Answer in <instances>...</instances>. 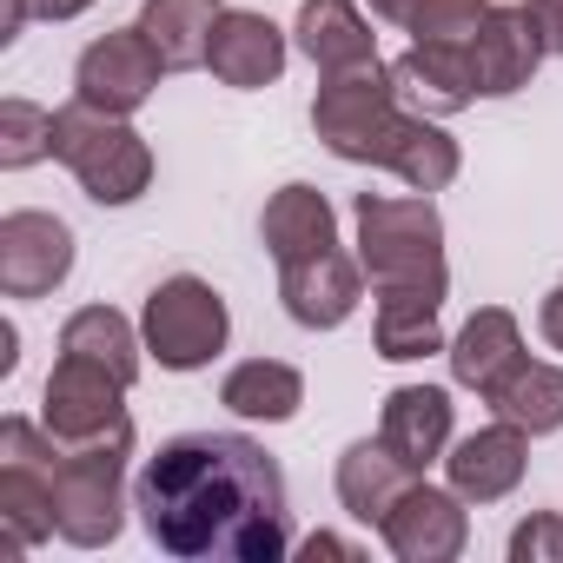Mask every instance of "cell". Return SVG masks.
Instances as JSON below:
<instances>
[{
	"label": "cell",
	"instance_id": "obj_5",
	"mask_svg": "<svg viewBox=\"0 0 563 563\" xmlns=\"http://www.w3.org/2000/svg\"><path fill=\"white\" fill-rule=\"evenodd\" d=\"M140 339L146 358H159V372H206L232 339V312L199 272H173L140 306Z\"/></svg>",
	"mask_w": 563,
	"mask_h": 563
},
{
	"label": "cell",
	"instance_id": "obj_26",
	"mask_svg": "<svg viewBox=\"0 0 563 563\" xmlns=\"http://www.w3.org/2000/svg\"><path fill=\"white\" fill-rule=\"evenodd\" d=\"M497 418H510L517 431H530V438H550V431H563V365H543V358H517L510 365V378L484 398Z\"/></svg>",
	"mask_w": 563,
	"mask_h": 563
},
{
	"label": "cell",
	"instance_id": "obj_25",
	"mask_svg": "<svg viewBox=\"0 0 563 563\" xmlns=\"http://www.w3.org/2000/svg\"><path fill=\"white\" fill-rule=\"evenodd\" d=\"M219 14H225V0H140V21L133 27L159 47L166 74H192V67H206Z\"/></svg>",
	"mask_w": 563,
	"mask_h": 563
},
{
	"label": "cell",
	"instance_id": "obj_37",
	"mask_svg": "<svg viewBox=\"0 0 563 563\" xmlns=\"http://www.w3.org/2000/svg\"><path fill=\"white\" fill-rule=\"evenodd\" d=\"M14 365H21V332L0 325V372H14Z\"/></svg>",
	"mask_w": 563,
	"mask_h": 563
},
{
	"label": "cell",
	"instance_id": "obj_35",
	"mask_svg": "<svg viewBox=\"0 0 563 563\" xmlns=\"http://www.w3.org/2000/svg\"><path fill=\"white\" fill-rule=\"evenodd\" d=\"M27 8H34V21H80L93 0H27Z\"/></svg>",
	"mask_w": 563,
	"mask_h": 563
},
{
	"label": "cell",
	"instance_id": "obj_29",
	"mask_svg": "<svg viewBox=\"0 0 563 563\" xmlns=\"http://www.w3.org/2000/svg\"><path fill=\"white\" fill-rule=\"evenodd\" d=\"M490 21V0H424L411 14V41H451V47H471V34Z\"/></svg>",
	"mask_w": 563,
	"mask_h": 563
},
{
	"label": "cell",
	"instance_id": "obj_12",
	"mask_svg": "<svg viewBox=\"0 0 563 563\" xmlns=\"http://www.w3.org/2000/svg\"><path fill=\"white\" fill-rule=\"evenodd\" d=\"M358 299H365V265L345 258L339 245L278 265V306L299 332H339L358 312Z\"/></svg>",
	"mask_w": 563,
	"mask_h": 563
},
{
	"label": "cell",
	"instance_id": "obj_9",
	"mask_svg": "<svg viewBox=\"0 0 563 563\" xmlns=\"http://www.w3.org/2000/svg\"><path fill=\"white\" fill-rule=\"evenodd\" d=\"M159 80H166V60L140 27H113V34L87 41L80 60H74V100H87L100 113H120V120H133L159 93Z\"/></svg>",
	"mask_w": 563,
	"mask_h": 563
},
{
	"label": "cell",
	"instance_id": "obj_15",
	"mask_svg": "<svg viewBox=\"0 0 563 563\" xmlns=\"http://www.w3.org/2000/svg\"><path fill=\"white\" fill-rule=\"evenodd\" d=\"M543 67V34L530 21V8H490V21L471 34V74H477V100H510L537 80Z\"/></svg>",
	"mask_w": 563,
	"mask_h": 563
},
{
	"label": "cell",
	"instance_id": "obj_6",
	"mask_svg": "<svg viewBox=\"0 0 563 563\" xmlns=\"http://www.w3.org/2000/svg\"><path fill=\"white\" fill-rule=\"evenodd\" d=\"M126 457L133 444H60V471H54V523L60 543L74 550H107L126 530Z\"/></svg>",
	"mask_w": 563,
	"mask_h": 563
},
{
	"label": "cell",
	"instance_id": "obj_30",
	"mask_svg": "<svg viewBox=\"0 0 563 563\" xmlns=\"http://www.w3.org/2000/svg\"><path fill=\"white\" fill-rule=\"evenodd\" d=\"M510 563H563V510H530L510 530Z\"/></svg>",
	"mask_w": 563,
	"mask_h": 563
},
{
	"label": "cell",
	"instance_id": "obj_7",
	"mask_svg": "<svg viewBox=\"0 0 563 563\" xmlns=\"http://www.w3.org/2000/svg\"><path fill=\"white\" fill-rule=\"evenodd\" d=\"M54 471H60V438L34 418H0V530L8 556L60 537L54 523Z\"/></svg>",
	"mask_w": 563,
	"mask_h": 563
},
{
	"label": "cell",
	"instance_id": "obj_18",
	"mask_svg": "<svg viewBox=\"0 0 563 563\" xmlns=\"http://www.w3.org/2000/svg\"><path fill=\"white\" fill-rule=\"evenodd\" d=\"M444 358H451V378H457L464 391L490 398V391L510 378V365L523 358V325H517V312L477 306V312L457 325V339L444 345Z\"/></svg>",
	"mask_w": 563,
	"mask_h": 563
},
{
	"label": "cell",
	"instance_id": "obj_33",
	"mask_svg": "<svg viewBox=\"0 0 563 563\" xmlns=\"http://www.w3.org/2000/svg\"><path fill=\"white\" fill-rule=\"evenodd\" d=\"M27 21H34V8H27V0H0V47H14Z\"/></svg>",
	"mask_w": 563,
	"mask_h": 563
},
{
	"label": "cell",
	"instance_id": "obj_23",
	"mask_svg": "<svg viewBox=\"0 0 563 563\" xmlns=\"http://www.w3.org/2000/svg\"><path fill=\"white\" fill-rule=\"evenodd\" d=\"M372 299H378V312H372V345H378V358L411 365V358H431V352H444V345H451V339H444V325H438L444 292L391 286V292H372Z\"/></svg>",
	"mask_w": 563,
	"mask_h": 563
},
{
	"label": "cell",
	"instance_id": "obj_3",
	"mask_svg": "<svg viewBox=\"0 0 563 563\" xmlns=\"http://www.w3.org/2000/svg\"><path fill=\"white\" fill-rule=\"evenodd\" d=\"M54 159L80 179L93 206H133L153 186V146L133 120L100 113L87 100H67L54 113Z\"/></svg>",
	"mask_w": 563,
	"mask_h": 563
},
{
	"label": "cell",
	"instance_id": "obj_22",
	"mask_svg": "<svg viewBox=\"0 0 563 563\" xmlns=\"http://www.w3.org/2000/svg\"><path fill=\"white\" fill-rule=\"evenodd\" d=\"M378 173L405 179V192H444V186L464 173V153H457V140H451L438 120H424V113L405 107V120L391 126V140H385V153H378Z\"/></svg>",
	"mask_w": 563,
	"mask_h": 563
},
{
	"label": "cell",
	"instance_id": "obj_16",
	"mask_svg": "<svg viewBox=\"0 0 563 563\" xmlns=\"http://www.w3.org/2000/svg\"><path fill=\"white\" fill-rule=\"evenodd\" d=\"M391 80H398V100L424 120H451L477 100V74H471V47H451V41H411L398 60H391Z\"/></svg>",
	"mask_w": 563,
	"mask_h": 563
},
{
	"label": "cell",
	"instance_id": "obj_4",
	"mask_svg": "<svg viewBox=\"0 0 563 563\" xmlns=\"http://www.w3.org/2000/svg\"><path fill=\"white\" fill-rule=\"evenodd\" d=\"M405 120V100H398V80L385 60L372 67H345V74H319V93H312V133L332 159L345 166H378L391 126Z\"/></svg>",
	"mask_w": 563,
	"mask_h": 563
},
{
	"label": "cell",
	"instance_id": "obj_32",
	"mask_svg": "<svg viewBox=\"0 0 563 563\" xmlns=\"http://www.w3.org/2000/svg\"><path fill=\"white\" fill-rule=\"evenodd\" d=\"M537 332H543V345L550 352H563V278L543 292V306H537Z\"/></svg>",
	"mask_w": 563,
	"mask_h": 563
},
{
	"label": "cell",
	"instance_id": "obj_34",
	"mask_svg": "<svg viewBox=\"0 0 563 563\" xmlns=\"http://www.w3.org/2000/svg\"><path fill=\"white\" fill-rule=\"evenodd\" d=\"M299 556H358V543H345V537H332V530H312V537L299 543Z\"/></svg>",
	"mask_w": 563,
	"mask_h": 563
},
{
	"label": "cell",
	"instance_id": "obj_10",
	"mask_svg": "<svg viewBox=\"0 0 563 563\" xmlns=\"http://www.w3.org/2000/svg\"><path fill=\"white\" fill-rule=\"evenodd\" d=\"M378 537H385V550L398 563H457L464 543H471V510H464V497L451 484L438 490V484L411 477L405 497L378 517Z\"/></svg>",
	"mask_w": 563,
	"mask_h": 563
},
{
	"label": "cell",
	"instance_id": "obj_19",
	"mask_svg": "<svg viewBox=\"0 0 563 563\" xmlns=\"http://www.w3.org/2000/svg\"><path fill=\"white\" fill-rule=\"evenodd\" d=\"M299 54L319 74H345V67H372L378 60V34L358 14V0H306L299 21H292Z\"/></svg>",
	"mask_w": 563,
	"mask_h": 563
},
{
	"label": "cell",
	"instance_id": "obj_28",
	"mask_svg": "<svg viewBox=\"0 0 563 563\" xmlns=\"http://www.w3.org/2000/svg\"><path fill=\"white\" fill-rule=\"evenodd\" d=\"M41 159H54V113L34 100H0V166L27 173Z\"/></svg>",
	"mask_w": 563,
	"mask_h": 563
},
{
	"label": "cell",
	"instance_id": "obj_21",
	"mask_svg": "<svg viewBox=\"0 0 563 563\" xmlns=\"http://www.w3.org/2000/svg\"><path fill=\"white\" fill-rule=\"evenodd\" d=\"M411 477H418V471H411L385 438H358V444H345V451H339L332 490H339L345 517H358V523H372V530H378V517L405 497V484H411Z\"/></svg>",
	"mask_w": 563,
	"mask_h": 563
},
{
	"label": "cell",
	"instance_id": "obj_1",
	"mask_svg": "<svg viewBox=\"0 0 563 563\" xmlns=\"http://www.w3.org/2000/svg\"><path fill=\"white\" fill-rule=\"evenodd\" d=\"M133 510L159 556L278 563L292 556V504L278 457L245 431H179L133 477Z\"/></svg>",
	"mask_w": 563,
	"mask_h": 563
},
{
	"label": "cell",
	"instance_id": "obj_13",
	"mask_svg": "<svg viewBox=\"0 0 563 563\" xmlns=\"http://www.w3.org/2000/svg\"><path fill=\"white\" fill-rule=\"evenodd\" d=\"M530 471V431H517L510 418H490L471 438H451L444 451V477L464 504H504Z\"/></svg>",
	"mask_w": 563,
	"mask_h": 563
},
{
	"label": "cell",
	"instance_id": "obj_11",
	"mask_svg": "<svg viewBox=\"0 0 563 563\" xmlns=\"http://www.w3.org/2000/svg\"><path fill=\"white\" fill-rule=\"evenodd\" d=\"M74 272V225L60 212L21 206L0 219V292L8 299H47Z\"/></svg>",
	"mask_w": 563,
	"mask_h": 563
},
{
	"label": "cell",
	"instance_id": "obj_27",
	"mask_svg": "<svg viewBox=\"0 0 563 563\" xmlns=\"http://www.w3.org/2000/svg\"><path fill=\"white\" fill-rule=\"evenodd\" d=\"M60 352H80V358L120 372L126 385H133L140 365H146V339H140V325H133L126 312H113V306H80V312L60 325Z\"/></svg>",
	"mask_w": 563,
	"mask_h": 563
},
{
	"label": "cell",
	"instance_id": "obj_8",
	"mask_svg": "<svg viewBox=\"0 0 563 563\" xmlns=\"http://www.w3.org/2000/svg\"><path fill=\"white\" fill-rule=\"evenodd\" d=\"M126 378L80 358V352H60V365L47 372V391H41V424L80 451V444H133V418H126Z\"/></svg>",
	"mask_w": 563,
	"mask_h": 563
},
{
	"label": "cell",
	"instance_id": "obj_14",
	"mask_svg": "<svg viewBox=\"0 0 563 563\" xmlns=\"http://www.w3.org/2000/svg\"><path fill=\"white\" fill-rule=\"evenodd\" d=\"M292 60V41L278 21H265L258 8H225L219 27H212V47H206V67L219 87H239V93H258L286 74Z\"/></svg>",
	"mask_w": 563,
	"mask_h": 563
},
{
	"label": "cell",
	"instance_id": "obj_20",
	"mask_svg": "<svg viewBox=\"0 0 563 563\" xmlns=\"http://www.w3.org/2000/svg\"><path fill=\"white\" fill-rule=\"evenodd\" d=\"M258 239H265V252H272L278 265H286V258H312V252L339 245V212H332V199H325L319 186L292 179V186H278V192L265 199Z\"/></svg>",
	"mask_w": 563,
	"mask_h": 563
},
{
	"label": "cell",
	"instance_id": "obj_36",
	"mask_svg": "<svg viewBox=\"0 0 563 563\" xmlns=\"http://www.w3.org/2000/svg\"><path fill=\"white\" fill-rule=\"evenodd\" d=\"M424 8V0H372V14L378 21H391V27H411V14Z\"/></svg>",
	"mask_w": 563,
	"mask_h": 563
},
{
	"label": "cell",
	"instance_id": "obj_24",
	"mask_svg": "<svg viewBox=\"0 0 563 563\" xmlns=\"http://www.w3.org/2000/svg\"><path fill=\"white\" fill-rule=\"evenodd\" d=\"M219 405L245 424H292L306 405V378L286 358H239L219 378Z\"/></svg>",
	"mask_w": 563,
	"mask_h": 563
},
{
	"label": "cell",
	"instance_id": "obj_17",
	"mask_svg": "<svg viewBox=\"0 0 563 563\" xmlns=\"http://www.w3.org/2000/svg\"><path fill=\"white\" fill-rule=\"evenodd\" d=\"M451 431H457V405L444 385H398L385 391V411H378V438L424 477L431 464H444L451 451Z\"/></svg>",
	"mask_w": 563,
	"mask_h": 563
},
{
	"label": "cell",
	"instance_id": "obj_31",
	"mask_svg": "<svg viewBox=\"0 0 563 563\" xmlns=\"http://www.w3.org/2000/svg\"><path fill=\"white\" fill-rule=\"evenodd\" d=\"M537 34H543V54H563V0H523Z\"/></svg>",
	"mask_w": 563,
	"mask_h": 563
},
{
	"label": "cell",
	"instance_id": "obj_2",
	"mask_svg": "<svg viewBox=\"0 0 563 563\" xmlns=\"http://www.w3.org/2000/svg\"><path fill=\"white\" fill-rule=\"evenodd\" d=\"M352 225H358V265L372 278V292H391V286L451 292L444 212L431 206V192H358Z\"/></svg>",
	"mask_w": 563,
	"mask_h": 563
}]
</instances>
